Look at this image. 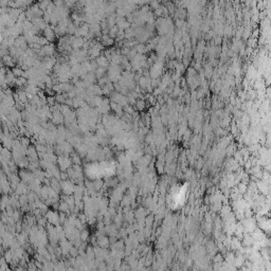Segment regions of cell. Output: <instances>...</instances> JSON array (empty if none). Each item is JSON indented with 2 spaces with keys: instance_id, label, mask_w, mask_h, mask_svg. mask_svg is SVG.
I'll return each mask as SVG.
<instances>
[{
  "instance_id": "obj_1",
  "label": "cell",
  "mask_w": 271,
  "mask_h": 271,
  "mask_svg": "<svg viewBox=\"0 0 271 271\" xmlns=\"http://www.w3.org/2000/svg\"><path fill=\"white\" fill-rule=\"evenodd\" d=\"M51 3H52L51 0H38V5H39V8H41L44 12L47 10V8L49 7Z\"/></svg>"
},
{
  "instance_id": "obj_2",
  "label": "cell",
  "mask_w": 271,
  "mask_h": 271,
  "mask_svg": "<svg viewBox=\"0 0 271 271\" xmlns=\"http://www.w3.org/2000/svg\"><path fill=\"white\" fill-rule=\"evenodd\" d=\"M9 2H10V0H1V5H2V8H8V7H9Z\"/></svg>"
}]
</instances>
